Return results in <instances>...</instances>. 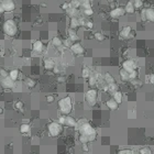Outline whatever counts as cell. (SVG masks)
<instances>
[{
	"instance_id": "obj_1",
	"label": "cell",
	"mask_w": 154,
	"mask_h": 154,
	"mask_svg": "<svg viewBox=\"0 0 154 154\" xmlns=\"http://www.w3.org/2000/svg\"><path fill=\"white\" fill-rule=\"evenodd\" d=\"M78 131H79V134H85V136H89V141L93 142L97 139V131L96 129L93 126H91L89 122H84L83 124L78 126Z\"/></svg>"
},
{
	"instance_id": "obj_2",
	"label": "cell",
	"mask_w": 154,
	"mask_h": 154,
	"mask_svg": "<svg viewBox=\"0 0 154 154\" xmlns=\"http://www.w3.org/2000/svg\"><path fill=\"white\" fill-rule=\"evenodd\" d=\"M59 109L62 114H65V116H68L69 113L72 112L73 110V101L72 98L69 96H66L62 99L59 100Z\"/></svg>"
},
{
	"instance_id": "obj_3",
	"label": "cell",
	"mask_w": 154,
	"mask_h": 154,
	"mask_svg": "<svg viewBox=\"0 0 154 154\" xmlns=\"http://www.w3.org/2000/svg\"><path fill=\"white\" fill-rule=\"evenodd\" d=\"M2 30L5 32V34H7L8 36H13L18 32V27H17V23L14 22L12 19H8L4 23Z\"/></svg>"
},
{
	"instance_id": "obj_4",
	"label": "cell",
	"mask_w": 154,
	"mask_h": 154,
	"mask_svg": "<svg viewBox=\"0 0 154 154\" xmlns=\"http://www.w3.org/2000/svg\"><path fill=\"white\" fill-rule=\"evenodd\" d=\"M97 99H98V90L95 88H90L89 90L86 91L85 94V100L88 104V106L94 107L97 104Z\"/></svg>"
},
{
	"instance_id": "obj_5",
	"label": "cell",
	"mask_w": 154,
	"mask_h": 154,
	"mask_svg": "<svg viewBox=\"0 0 154 154\" xmlns=\"http://www.w3.org/2000/svg\"><path fill=\"white\" fill-rule=\"evenodd\" d=\"M47 130H49L50 136L55 138V136H59V134L63 132V126H62L59 121H57V122L53 121V122H51L50 124L47 126Z\"/></svg>"
},
{
	"instance_id": "obj_6",
	"label": "cell",
	"mask_w": 154,
	"mask_h": 154,
	"mask_svg": "<svg viewBox=\"0 0 154 154\" xmlns=\"http://www.w3.org/2000/svg\"><path fill=\"white\" fill-rule=\"evenodd\" d=\"M0 84H1L2 88H5V89H13L14 85H16V82H14L10 76H7L1 78Z\"/></svg>"
},
{
	"instance_id": "obj_7",
	"label": "cell",
	"mask_w": 154,
	"mask_h": 154,
	"mask_svg": "<svg viewBox=\"0 0 154 154\" xmlns=\"http://www.w3.org/2000/svg\"><path fill=\"white\" fill-rule=\"evenodd\" d=\"M1 5L5 9V12H12L16 9V4L13 0H2Z\"/></svg>"
},
{
	"instance_id": "obj_8",
	"label": "cell",
	"mask_w": 154,
	"mask_h": 154,
	"mask_svg": "<svg viewBox=\"0 0 154 154\" xmlns=\"http://www.w3.org/2000/svg\"><path fill=\"white\" fill-rule=\"evenodd\" d=\"M126 14V10L122 7H118V8H114L110 11V17L112 19H119L123 17Z\"/></svg>"
},
{
	"instance_id": "obj_9",
	"label": "cell",
	"mask_w": 154,
	"mask_h": 154,
	"mask_svg": "<svg viewBox=\"0 0 154 154\" xmlns=\"http://www.w3.org/2000/svg\"><path fill=\"white\" fill-rule=\"evenodd\" d=\"M122 68H124L128 72H131L136 69V63L134 59H126L122 63Z\"/></svg>"
},
{
	"instance_id": "obj_10",
	"label": "cell",
	"mask_w": 154,
	"mask_h": 154,
	"mask_svg": "<svg viewBox=\"0 0 154 154\" xmlns=\"http://www.w3.org/2000/svg\"><path fill=\"white\" fill-rule=\"evenodd\" d=\"M71 49V51H72L74 54L76 55H82L83 53H84V47H83V45L81 44V43H73L72 46L69 47Z\"/></svg>"
},
{
	"instance_id": "obj_11",
	"label": "cell",
	"mask_w": 154,
	"mask_h": 154,
	"mask_svg": "<svg viewBox=\"0 0 154 154\" xmlns=\"http://www.w3.org/2000/svg\"><path fill=\"white\" fill-rule=\"evenodd\" d=\"M132 29L131 27H129V25H126V27H123L122 29H121V31H120V35L122 36L123 39H130V37H132Z\"/></svg>"
},
{
	"instance_id": "obj_12",
	"label": "cell",
	"mask_w": 154,
	"mask_h": 154,
	"mask_svg": "<svg viewBox=\"0 0 154 154\" xmlns=\"http://www.w3.org/2000/svg\"><path fill=\"white\" fill-rule=\"evenodd\" d=\"M98 81H99V75L97 73H91L90 77L88 78V85H89V87L94 88L98 84Z\"/></svg>"
},
{
	"instance_id": "obj_13",
	"label": "cell",
	"mask_w": 154,
	"mask_h": 154,
	"mask_svg": "<svg viewBox=\"0 0 154 154\" xmlns=\"http://www.w3.org/2000/svg\"><path fill=\"white\" fill-rule=\"evenodd\" d=\"M43 66H44V68H45L46 71H53L56 65H55L54 59H44V62H43Z\"/></svg>"
},
{
	"instance_id": "obj_14",
	"label": "cell",
	"mask_w": 154,
	"mask_h": 154,
	"mask_svg": "<svg viewBox=\"0 0 154 154\" xmlns=\"http://www.w3.org/2000/svg\"><path fill=\"white\" fill-rule=\"evenodd\" d=\"M106 106H107V108H108L109 110L114 111V110H117V109H118L119 104L116 101V100L113 99V98H111V99H108L107 101H106Z\"/></svg>"
},
{
	"instance_id": "obj_15",
	"label": "cell",
	"mask_w": 154,
	"mask_h": 154,
	"mask_svg": "<svg viewBox=\"0 0 154 154\" xmlns=\"http://www.w3.org/2000/svg\"><path fill=\"white\" fill-rule=\"evenodd\" d=\"M32 49L34 52L36 53H41L43 49H44V45H43V42L40 41V40H36L34 43H33V45H32Z\"/></svg>"
},
{
	"instance_id": "obj_16",
	"label": "cell",
	"mask_w": 154,
	"mask_h": 154,
	"mask_svg": "<svg viewBox=\"0 0 154 154\" xmlns=\"http://www.w3.org/2000/svg\"><path fill=\"white\" fill-rule=\"evenodd\" d=\"M65 126L67 127H71V128H77V121L75 120L74 117L72 116H66V120H65Z\"/></svg>"
},
{
	"instance_id": "obj_17",
	"label": "cell",
	"mask_w": 154,
	"mask_h": 154,
	"mask_svg": "<svg viewBox=\"0 0 154 154\" xmlns=\"http://www.w3.org/2000/svg\"><path fill=\"white\" fill-rule=\"evenodd\" d=\"M119 76H120V79L122 82H129L130 81V77H129V72L126 71L124 68H121L119 71Z\"/></svg>"
},
{
	"instance_id": "obj_18",
	"label": "cell",
	"mask_w": 154,
	"mask_h": 154,
	"mask_svg": "<svg viewBox=\"0 0 154 154\" xmlns=\"http://www.w3.org/2000/svg\"><path fill=\"white\" fill-rule=\"evenodd\" d=\"M124 10H126V13H129V14H132L136 12V7L133 5L132 1H128L126 7H124Z\"/></svg>"
},
{
	"instance_id": "obj_19",
	"label": "cell",
	"mask_w": 154,
	"mask_h": 154,
	"mask_svg": "<svg viewBox=\"0 0 154 154\" xmlns=\"http://www.w3.org/2000/svg\"><path fill=\"white\" fill-rule=\"evenodd\" d=\"M146 20L150 22H154V8H146L145 9Z\"/></svg>"
},
{
	"instance_id": "obj_20",
	"label": "cell",
	"mask_w": 154,
	"mask_h": 154,
	"mask_svg": "<svg viewBox=\"0 0 154 154\" xmlns=\"http://www.w3.org/2000/svg\"><path fill=\"white\" fill-rule=\"evenodd\" d=\"M112 98H113L114 100H116V101H117V102H118L119 105L122 104V101H123V94H122V93H121L120 90H117V91H116V93H114V94L112 95Z\"/></svg>"
},
{
	"instance_id": "obj_21",
	"label": "cell",
	"mask_w": 154,
	"mask_h": 154,
	"mask_svg": "<svg viewBox=\"0 0 154 154\" xmlns=\"http://www.w3.org/2000/svg\"><path fill=\"white\" fill-rule=\"evenodd\" d=\"M66 12H67V14L71 17V18H77L78 14H79L78 8H73V7H71L68 10H66Z\"/></svg>"
},
{
	"instance_id": "obj_22",
	"label": "cell",
	"mask_w": 154,
	"mask_h": 154,
	"mask_svg": "<svg viewBox=\"0 0 154 154\" xmlns=\"http://www.w3.org/2000/svg\"><path fill=\"white\" fill-rule=\"evenodd\" d=\"M117 90H119L118 88V85H117V83H112V84H108V86H107V91H108L109 94H111L113 95L114 93Z\"/></svg>"
},
{
	"instance_id": "obj_23",
	"label": "cell",
	"mask_w": 154,
	"mask_h": 154,
	"mask_svg": "<svg viewBox=\"0 0 154 154\" xmlns=\"http://www.w3.org/2000/svg\"><path fill=\"white\" fill-rule=\"evenodd\" d=\"M68 39H71L73 42H77L79 40V37H78V35H77V33L75 32L74 29H69L68 30Z\"/></svg>"
},
{
	"instance_id": "obj_24",
	"label": "cell",
	"mask_w": 154,
	"mask_h": 154,
	"mask_svg": "<svg viewBox=\"0 0 154 154\" xmlns=\"http://www.w3.org/2000/svg\"><path fill=\"white\" fill-rule=\"evenodd\" d=\"M69 27L71 29H77L78 27H81V23H79V18H71L69 21Z\"/></svg>"
},
{
	"instance_id": "obj_25",
	"label": "cell",
	"mask_w": 154,
	"mask_h": 154,
	"mask_svg": "<svg viewBox=\"0 0 154 154\" xmlns=\"http://www.w3.org/2000/svg\"><path fill=\"white\" fill-rule=\"evenodd\" d=\"M104 79L105 82L107 83V84H112V83H116V79H114V77L110 74V73H106L104 75Z\"/></svg>"
},
{
	"instance_id": "obj_26",
	"label": "cell",
	"mask_w": 154,
	"mask_h": 154,
	"mask_svg": "<svg viewBox=\"0 0 154 154\" xmlns=\"http://www.w3.org/2000/svg\"><path fill=\"white\" fill-rule=\"evenodd\" d=\"M52 44H53V46H55V47H61V46L63 45V41L59 39V36H54V37L52 39Z\"/></svg>"
},
{
	"instance_id": "obj_27",
	"label": "cell",
	"mask_w": 154,
	"mask_h": 154,
	"mask_svg": "<svg viewBox=\"0 0 154 154\" xmlns=\"http://www.w3.org/2000/svg\"><path fill=\"white\" fill-rule=\"evenodd\" d=\"M90 75H91V72H90V69L88 67H83V69H82V77L83 78H85V79H88L89 77H90Z\"/></svg>"
},
{
	"instance_id": "obj_28",
	"label": "cell",
	"mask_w": 154,
	"mask_h": 154,
	"mask_svg": "<svg viewBox=\"0 0 154 154\" xmlns=\"http://www.w3.org/2000/svg\"><path fill=\"white\" fill-rule=\"evenodd\" d=\"M30 130H31V127H30L29 123H22L20 126V132L21 133H29Z\"/></svg>"
},
{
	"instance_id": "obj_29",
	"label": "cell",
	"mask_w": 154,
	"mask_h": 154,
	"mask_svg": "<svg viewBox=\"0 0 154 154\" xmlns=\"http://www.w3.org/2000/svg\"><path fill=\"white\" fill-rule=\"evenodd\" d=\"M81 2V7L83 9H88V8H91V4L90 0H79Z\"/></svg>"
},
{
	"instance_id": "obj_30",
	"label": "cell",
	"mask_w": 154,
	"mask_h": 154,
	"mask_svg": "<svg viewBox=\"0 0 154 154\" xmlns=\"http://www.w3.org/2000/svg\"><path fill=\"white\" fill-rule=\"evenodd\" d=\"M19 74H20V73H19L18 69H12V71H10V72H9V76L11 77L12 79H13L14 82H16V81H18Z\"/></svg>"
},
{
	"instance_id": "obj_31",
	"label": "cell",
	"mask_w": 154,
	"mask_h": 154,
	"mask_svg": "<svg viewBox=\"0 0 154 154\" xmlns=\"http://www.w3.org/2000/svg\"><path fill=\"white\" fill-rule=\"evenodd\" d=\"M78 140H79V142H81L82 144H85V143H89V142H90V141H89V136H85V134H79Z\"/></svg>"
},
{
	"instance_id": "obj_32",
	"label": "cell",
	"mask_w": 154,
	"mask_h": 154,
	"mask_svg": "<svg viewBox=\"0 0 154 154\" xmlns=\"http://www.w3.org/2000/svg\"><path fill=\"white\" fill-rule=\"evenodd\" d=\"M25 84H27V86L29 88H34L36 85V82L34 79H32V78H27L25 79Z\"/></svg>"
},
{
	"instance_id": "obj_33",
	"label": "cell",
	"mask_w": 154,
	"mask_h": 154,
	"mask_svg": "<svg viewBox=\"0 0 154 154\" xmlns=\"http://www.w3.org/2000/svg\"><path fill=\"white\" fill-rule=\"evenodd\" d=\"M139 154H153L152 153V150L148 148V146H144V148H141L139 150Z\"/></svg>"
},
{
	"instance_id": "obj_34",
	"label": "cell",
	"mask_w": 154,
	"mask_h": 154,
	"mask_svg": "<svg viewBox=\"0 0 154 154\" xmlns=\"http://www.w3.org/2000/svg\"><path fill=\"white\" fill-rule=\"evenodd\" d=\"M94 36H95L96 40H97V41H99V42L104 41L105 40V35L101 33V32H96L95 34H94Z\"/></svg>"
},
{
	"instance_id": "obj_35",
	"label": "cell",
	"mask_w": 154,
	"mask_h": 154,
	"mask_svg": "<svg viewBox=\"0 0 154 154\" xmlns=\"http://www.w3.org/2000/svg\"><path fill=\"white\" fill-rule=\"evenodd\" d=\"M118 154H134V151L132 149H121Z\"/></svg>"
},
{
	"instance_id": "obj_36",
	"label": "cell",
	"mask_w": 154,
	"mask_h": 154,
	"mask_svg": "<svg viewBox=\"0 0 154 154\" xmlns=\"http://www.w3.org/2000/svg\"><path fill=\"white\" fill-rule=\"evenodd\" d=\"M129 77H130V81L136 79V78H138V72H136V69H134V71H131V72H129Z\"/></svg>"
},
{
	"instance_id": "obj_37",
	"label": "cell",
	"mask_w": 154,
	"mask_h": 154,
	"mask_svg": "<svg viewBox=\"0 0 154 154\" xmlns=\"http://www.w3.org/2000/svg\"><path fill=\"white\" fill-rule=\"evenodd\" d=\"M71 6H72L73 8H79L81 7V2H79V0H71Z\"/></svg>"
},
{
	"instance_id": "obj_38",
	"label": "cell",
	"mask_w": 154,
	"mask_h": 154,
	"mask_svg": "<svg viewBox=\"0 0 154 154\" xmlns=\"http://www.w3.org/2000/svg\"><path fill=\"white\" fill-rule=\"evenodd\" d=\"M93 13H94V10H93V8L84 9V14H85V16H87V17H90V16H93Z\"/></svg>"
},
{
	"instance_id": "obj_39",
	"label": "cell",
	"mask_w": 154,
	"mask_h": 154,
	"mask_svg": "<svg viewBox=\"0 0 154 154\" xmlns=\"http://www.w3.org/2000/svg\"><path fill=\"white\" fill-rule=\"evenodd\" d=\"M133 5H134V7H136V9H140L143 4H142L141 0H134V1H133Z\"/></svg>"
},
{
	"instance_id": "obj_40",
	"label": "cell",
	"mask_w": 154,
	"mask_h": 154,
	"mask_svg": "<svg viewBox=\"0 0 154 154\" xmlns=\"http://www.w3.org/2000/svg\"><path fill=\"white\" fill-rule=\"evenodd\" d=\"M23 107H24V105H23L22 101H17V102H16V108L18 109V110H21V111H22Z\"/></svg>"
},
{
	"instance_id": "obj_41",
	"label": "cell",
	"mask_w": 154,
	"mask_h": 154,
	"mask_svg": "<svg viewBox=\"0 0 154 154\" xmlns=\"http://www.w3.org/2000/svg\"><path fill=\"white\" fill-rule=\"evenodd\" d=\"M131 83L136 87H141V86H142V83H141V81H140V79H138V78H136V79H133V81H131Z\"/></svg>"
},
{
	"instance_id": "obj_42",
	"label": "cell",
	"mask_w": 154,
	"mask_h": 154,
	"mask_svg": "<svg viewBox=\"0 0 154 154\" xmlns=\"http://www.w3.org/2000/svg\"><path fill=\"white\" fill-rule=\"evenodd\" d=\"M71 7H72V6H71V4H69V2H64L63 5L61 6V8H62L63 10H68L69 8H71Z\"/></svg>"
},
{
	"instance_id": "obj_43",
	"label": "cell",
	"mask_w": 154,
	"mask_h": 154,
	"mask_svg": "<svg viewBox=\"0 0 154 154\" xmlns=\"http://www.w3.org/2000/svg\"><path fill=\"white\" fill-rule=\"evenodd\" d=\"M54 96L53 95H49V96H46V101L49 102V104H52V102H54Z\"/></svg>"
},
{
	"instance_id": "obj_44",
	"label": "cell",
	"mask_w": 154,
	"mask_h": 154,
	"mask_svg": "<svg viewBox=\"0 0 154 154\" xmlns=\"http://www.w3.org/2000/svg\"><path fill=\"white\" fill-rule=\"evenodd\" d=\"M65 120H66V116L63 114V116H61L59 118V122L62 124V126H65Z\"/></svg>"
},
{
	"instance_id": "obj_45",
	"label": "cell",
	"mask_w": 154,
	"mask_h": 154,
	"mask_svg": "<svg viewBox=\"0 0 154 154\" xmlns=\"http://www.w3.org/2000/svg\"><path fill=\"white\" fill-rule=\"evenodd\" d=\"M63 44L65 46H67V47H71L72 44H73V41L71 40V39H67V40H65V41L63 42Z\"/></svg>"
},
{
	"instance_id": "obj_46",
	"label": "cell",
	"mask_w": 154,
	"mask_h": 154,
	"mask_svg": "<svg viewBox=\"0 0 154 154\" xmlns=\"http://www.w3.org/2000/svg\"><path fill=\"white\" fill-rule=\"evenodd\" d=\"M0 76H1V78L9 76V73H7V71H5V69H0Z\"/></svg>"
},
{
	"instance_id": "obj_47",
	"label": "cell",
	"mask_w": 154,
	"mask_h": 154,
	"mask_svg": "<svg viewBox=\"0 0 154 154\" xmlns=\"http://www.w3.org/2000/svg\"><path fill=\"white\" fill-rule=\"evenodd\" d=\"M140 16H141V19H142L143 21H145V20H146V14H145V8H144V9L141 10Z\"/></svg>"
},
{
	"instance_id": "obj_48",
	"label": "cell",
	"mask_w": 154,
	"mask_h": 154,
	"mask_svg": "<svg viewBox=\"0 0 154 154\" xmlns=\"http://www.w3.org/2000/svg\"><path fill=\"white\" fill-rule=\"evenodd\" d=\"M82 150L84 152H89V148H88V143H85V144H82Z\"/></svg>"
},
{
	"instance_id": "obj_49",
	"label": "cell",
	"mask_w": 154,
	"mask_h": 154,
	"mask_svg": "<svg viewBox=\"0 0 154 154\" xmlns=\"http://www.w3.org/2000/svg\"><path fill=\"white\" fill-rule=\"evenodd\" d=\"M85 27L88 28V29H93V28H94V23L91 22V21H87L86 24H85Z\"/></svg>"
},
{
	"instance_id": "obj_50",
	"label": "cell",
	"mask_w": 154,
	"mask_h": 154,
	"mask_svg": "<svg viewBox=\"0 0 154 154\" xmlns=\"http://www.w3.org/2000/svg\"><path fill=\"white\" fill-rule=\"evenodd\" d=\"M149 82H150V84H152V85H154V74H152V75H150V77H149Z\"/></svg>"
},
{
	"instance_id": "obj_51",
	"label": "cell",
	"mask_w": 154,
	"mask_h": 154,
	"mask_svg": "<svg viewBox=\"0 0 154 154\" xmlns=\"http://www.w3.org/2000/svg\"><path fill=\"white\" fill-rule=\"evenodd\" d=\"M5 12V9H4V7H2V5L0 4V13H4Z\"/></svg>"
},
{
	"instance_id": "obj_52",
	"label": "cell",
	"mask_w": 154,
	"mask_h": 154,
	"mask_svg": "<svg viewBox=\"0 0 154 154\" xmlns=\"http://www.w3.org/2000/svg\"><path fill=\"white\" fill-rule=\"evenodd\" d=\"M53 72L55 73V74H57V73H59V68H57L56 66L54 67V69H53Z\"/></svg>"
},
{
	"instance_id": "obj_53",
	"label": "cell",
	"mask_w": 154,
	"mask_h": 154,
	"mask_svg": "<svg viewBox=\"0 0 154 154\" xmlns=\"http://www.w3.org/2000/svg\"><path fill=\"white\" fill-rule=\"evenodd\" d=\"M57 81H59V83H63L64 81H65V78H64V77H59V79H57Z\"/></svg>"
},
{
	"instance_id": "obj_54",
	"label": "cell",
	"mask_w": 154,
	"mask_h": 154,
	"mask_svg": "<svg viewBox=\"0 0 154 154\" xmlns=\"http://www.w3.org/2000/svg\"><path fill=\"white\" fill-rule=\"evenodd\" d=\"M2 113H4V109L0 107V114H2Z\"/></svg>"
},
{
	"instance_id": "obj_55",
	"label": "cell",
	"mask_w": 154,
	"mask_h": 154,
	"mask_svg": "<svg viewBox=\"0 0 154 154\" xmlns=\"http://www.w3.org/2000/svg\"><path fill=\"white\" fill-rule=\"evenodd\" d=\"M108 1H114V0H108Z\"/></svg>"
},
{
	"instance_id": "obj_56",
	"label": "cell",
	"mask_w": 154,
	"mask_h": 154,
	"mask_svg": "<svg viewBox=\"0 0 154 154\" xmlns=\"http://www.w3.org/2000/svg\"><path fill=\"white\" fill-rule=\"evenodd\" d=\"M0 52H1V51H0Z\"/></svg>"
},
{
	"instance_id": "obj_57",
	"label": "cell",
	"mask_w": 154,
	"mask_h": 154,
	"mask_svg": "<svg viewBox=\"0 0 154 154\" xmlns=\"http://www.w3.org/2000/svg\"><path fill=\"white\" fill-rule=\"evenodd\" d=\"M153 86H154V85H153Z\"/></svg>"
}]
</instances>
